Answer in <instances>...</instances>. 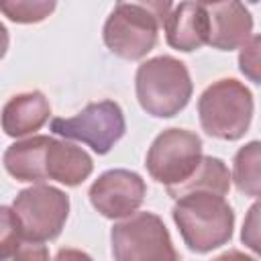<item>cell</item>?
<instances>
[{
	"label": "cell",
	"instance_id": "1",
	"mask_svg": "<svg viewBox=\"0 0 261 261\" xmlns=\"http://www.w3.org/2000/svg\"><path fill=\"white\" fill-rule=\"evenodd\" d=\"M171 218L194 253H210L226 245L234 228V212L224 196L212 192H190L175 200Z\"/></svg>",
	"mask_w": 261,
	"mask_h": 261
},
{
	"label": "cell",
	"instance_id": "2",
	"mask_svg": "<svg viewBox=\"0 0 261 261\" xmlns=\"http://www.w3.org/2000/svg\"><path fill=\"white\" fill-rule=\"evenodd\" d=\"M171 6L169 2H116L104 22V45L122 59H143L155 47Z\"/></svg>",
	"mask_w": 261,
	"mask_h": 261
},
{
	"label": "cell",
	"instance_id": "3",
	"mask_svg": "<svg viewBox=\"0 0 261 261\" xmlns=\"http://www.w3.org/2000/svg\"><path fill=\"white\" fill-rule=\"evenodd\" d=\"M192 77L184 61L159 55L143 61L135 73V92L141 108L155 118L179 114L192 98Z\"/></svg>",
	"mask_w": 261,
	"mask_h": 261
},
{
	"label": "cell",
	"instance_id": "4",
	"mask_svg": "<svg viewBox=\"0 0 261 261\" xmlns=\"http://www.w3.org/2000/svg\"><path fill=\"white\" fill-rule=\"evenodd\" d=\"M253 94L234 80L212 82L198 98V116L206 135L220 141H239L253 120Z\"/></svg>",
	"mask_w": 261,
	"mask_h": 261
},
{
	"label": "cell",
	"instance_id": "5",
	"mask_svg": "<svg viewBox=\"0 0 261 261\" xmlns=\"http://www.w3.org/2000/svg\"><path fill=\"white\" fill-rule=\"evenodd\" d=\"M114 261H179L167 226L153 212H135L110 230Z\"/></svg>",
	"mask_w": 261,
	"mask_h": 261
},
{
	"label": "cell",
	"instance_id": "6",
	"mask_svg": "<svg viewBox=\"0 0 261 261\" xmlns=\"http://www.w3.org/2000/svg\"><path fill=\"white\" fill-rule=\"evenodd\" d=\"M12 212L22 241L45 243L61 234L69 214V198L59 188L35 184L16 194Z\"/></svg>",
	"mask_w": 261,
	"mask_h": 261
},
{
	"label": "cell",
	"instance_id": "7",
	"mask_svg": "<svg viewBox=\"0 0 261 261\" xmlns=\"http://www.w3.org/2000/svg\"><path fill=\"white\" fill-rule=\"evenodd\" d=\"M202 139L188 128H165L155 137L147 151L149 175L169 186H179L190 179L202 163Z\"/></svg>",
	"mask_w": 261,
	"mask_h": 261
},
{
	"label": "cell",
	"instance_id": "8",
	"mask_svg": "<svg viewBox=\"0 0 261 261\" xmlns=\"http://www.w3.org/2000/svg\"><path fill=\"white\" fill-rule=\"evenodd\" d=\"M122 108L114 100L90 102L71 118H53L51 133L63 139L86 143L94 153L106 155L124 135Z\"/></svg>",
	"mask_w": 261,
	"mask_h": 261
},
{
	"label": "cell",
	"instance_id": "9",
	"mask_svg": "<svg viewBox=\"0 0 261 261\" xmlns=\"http://www.w3.org/2000/svg\"><path fill=\"white\" fill-rule=\"evenodd\" d=\"M147 194L145 179L130 169H108L90 186L92 206L110 220L133 216Z\"/></svg>",
	"mask_w": 261,
	"mask_h": 261
},
{
	"label": "cell",
	"instance_id": "10",
	"mask_svg": "<svg viewBox=\"0 0 261 261\" xmlns=\"http://www.w3.org/2000/svg\"><path fill=\"white\" fill-rule=\"evenodd\" d=\"M165 41L169 47L190 53L208 43L210 18L206 4L202 2H179L173 4L163 20Z\"/></svg>",
	"mask_w": 261,
	"mask_h": 261
},
{
	"label": "cell",
	"instance_id": "11",
	"mask_svg": "<svg viewBox=\"0 0 261 261\" xmlns=\"http://www.w3.org/2000/svg\"><path fill=\"white\" fill-rule=\"evenodd\" d=\"M210 18L208 45L218 51H232L251 39L253 16L241 2H212L206 4Z\"/></svg>",
	"mask_w": 261,
	"mask_h": 261
},
{
	"label": "cell",
	"instance_id": "12",
	"mask_svg": "<svg viewBox=\"0 0 261 261\" xmlns=\"http://www.w3.org/2000/svg\"><path fill=\"white\" fill-rule=\"evenodd\" d=\"M53 143V137L33 135L29 139L12 143L2 157L4 169L16 181L43 184L47 177V151Z\"/></svg>",
	"mask_w": 261,
	"mask_h": 261
},
{
	"label": "cell",
	"instance_id": "13",
	"mask_svg": "<svg viewBox=\"0 0 261 261\" xmlns=\"http://www.w3.org/2000/svg\"><path fill=\"white\" fill-rule=\"evenodd\" d=\"M51 116V104L43 92H20L2 108V130L8 137H27L39 130Z\"/></svg>",
	"mask_w": 261,
	"mask_h": 261
},
{
	"label": "cell",
	"instance_id": "14",
	"mask_svg": "<svg viewBox=\"0 0 261 261\" xmlns=\"http://www.w3.org/2000/svg\"><path fill=\"white\" fill-rule=\"evenodd\" d=\"M94 169L92 157L77 145L53 139L47 151V177L63 186L75 188L90 177Z\"/></svg>",
	"mask_w": 261,
	"mask_h": 261
},
{
	"label": "cell",
	"instance_id": "15",
	"mask_svg": "<svg viewBox=\"0 0 261 261\" xmlns=\"http://www.w3.org/2000/svg\"><path fill=\"white\" fill-rule=\"evenodd\" d=\"M228 190H230V173H228L226 163L218 157L206 155L202 157V163L196 169V173L179 186H169L167 194L173 200H177L179 196L190 194V192H212L218 196H226Z\"/></svg>",
	"mask_w": 261,
	"mask_h": 261
},
{
	"label": "cell",
	"instance_id": "16",
	"mask_svg": "<svg viewBox=\"0 0 261 261\" xmlns=\"http://www.w3.org/2000/svg\"><path fill=\"white\" fill-rule=\"evenodd\" d=\"M232 181L241 194L261 198V141H251L234 153Z\"/></svg>",
	"mask_w": 261,
	"mask_h": 261
},
{
	"label": "cell",
	"instance_id": "17",
	"mask_svg": "<svg viewBox=\"0 0 261 261\" xmlns=\"http://www.w3.org/2000/svg\"><path fill=\"white\" fill-rule=\"evenodd\" d=\"M55 2H41V0H16V2H4L2 12L8 20L20 22V24H31V22H41L45 20L53 10Z\"/></svg>",
	"mask_w": 261,
	"mask_h": 261
},
{
	"label": "cell",
	"instance_id": "18",
	"mask_svg": "<svg viewBox=\"0 0 261 261\" xmlns=\"http://www.w3.org/2000/svg\"><path fill=\"white\" fill-rule=\"evenodd\" d=\"M239 69L241 73L261 86V35H253L239 51Z\"/></svg>",
	"mask_w": 261,
	"mask_h": 261
},
{
	"label": "cell",
	"instance_id": "19",
	"mask_svg": "<svg viewBox=\"0 0 261 261\" xmlns=\"http://www.w3.org/2000/svg\"><path fill=\"white\" fill-rule=\"evenodd\" d=\"M241 241L247 249L257 253L261 257V198L253 202L245 214L243 228H241Z\"/></svg>",
	"mask_w": 261,
	"mask_h": 261
},
{
	"label": "cell",
	"instance_id": "20",
	"mask_svg": "<svg viewBox=\"0 0 261 261\" xmlns=\"http://www.w3.org/2000/svg\"><path fill=\"white\" fill-rule=\"evenodd\" d=\"M0 216H2V230H0V259H6V257H8V255L22 243V237H20V228H18V222H16V216H14L12 208L2 206Z\"/></svg>",
	"mask_w": 261,
	"mask_h": 261
},
{
	"label": "cell",
	"instance_id": "21",
	"mask_svg": "<svg viewBox=\"0 0 261 261\" xmlns=\"http://www.w3.org/2000/svg\"><path fill=\"white\" fill-rule=\"evenodd\" d=\"M2 261H49V249L43 243L22 241L6 259Z\"/></svg>",
	"mask_w": 261,
	"mask_h": 261
},
{
	"label": "cell",
	"instance_id": "22",
	"mask_svg": "<svg viewBox=\"0 0 261 261\" xmlns=\"http://www.w3.org/2000/svg\"><path fill=\"white\" fill-rule=\"evenodd\" d=\"M53 261H94V259H92L88 253L80 251V249L67 247V249H59Z\"/></svg>",
	"mask_w": 261,
	"mask_h": 261
},
{
	"label": "cell",
	"instance_id": "23",
	"mask_svg": "<svg viewBox=\"0 0 261 261\" xmlns=\"http://www.w3.org/2000/svg\"><path fill=\"white\" fill-rule=\"evenodd\" d=\"M212 261H257V259H253L251 255H245V253L239 251V249H230V251H226V253L214 257Z\"/></svg>",
	"mask_w": 261,
	"mask_h": 261
}]
</instances>
